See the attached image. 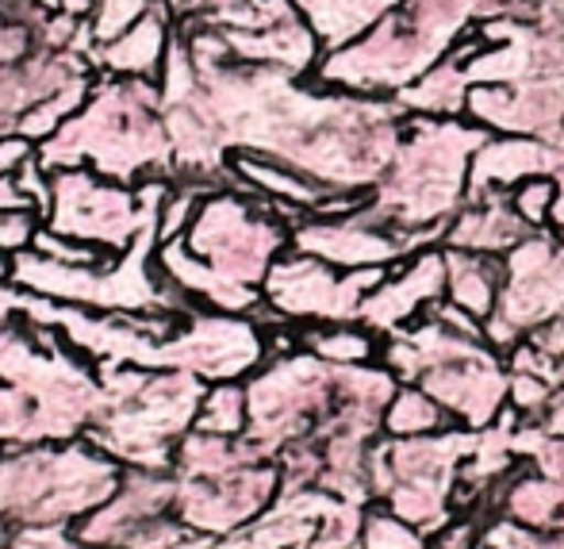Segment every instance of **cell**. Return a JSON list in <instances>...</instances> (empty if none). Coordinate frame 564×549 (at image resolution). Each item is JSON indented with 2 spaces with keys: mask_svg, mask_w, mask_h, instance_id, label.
<instances>
[{
  "mask_svg": "<svg viewBox=\"0 0 564 549\" xmlns=\"http://www.w3.org/2000/svg\"><path fill=\"white\" fill-rule=\"evenodd\" d=\"M300 346L319 357V362L349 369V365H377L384 338L357 320L354 323H315V327H307L300 334Z\"/></svg>",
  "mask_w": 564,
  "mask_h": 549,
  "instance_id": "obj_6",
  "label": "cell"
},
{
  "mask_svg": "<svg viewBox=\"0 0 564 549\" xmlns=\"http://www.w3.org/2000/svg\"><path fill=\"white\" fill-rule=\"evenodd\" d=\"M527 235H530V227L519 219V212L511 208V193H480V196H468L465 208L449 219L446 243L442 246L503 258V254H511Z\"/></svg>",
  "mask_w": 564,
  "mask_h": 549,
  "instance_id": "obj_2",
  "label": "cell"
},
{
  "mask_svg": "<svg viewBox=\"0 0 564 549\" xmlns=\"http://www.w3.org/2000/svg\"><path fill=\"white\" fill-rule=\"evenodd\" d=\"M165 4H170V12H177V15H193V12H204L208 0H165Z\"/></svg>",
  "mask_w": 564,
  "mask_h": 549,
  "instance_id": "obj_12",
  "label": "cell"
},
{
  "mask_svg": "<svg viewBox=\"0 0 564 549\" xmlns=\"http://www.w3.org/2000/svg\"><path fill=\"white\" fill-rule=\"evenodd\" d=\"M557 196H561V181L553 173H542V177H530L511 189V208L519 212V219L530 230H545L553 219V208H557Z\"/></svg>",
  "mask_w": 564,
  "mask_h": 549,
  "instance_id": "obj_8",
  "label": "cell"
},
{
  "mask_svg": "<svg viewBox=\"0 0 564 549\" xmlns=\"http://www.w3.org/2000/svg\"><path fill=\"white\" fill-rule=\"evenodd\" d=\"M361 549H426V535L411 523H403L400 515L369 512L361 523Z\"/></svg>",
  "mask_w": 564,
  "mask_h": 549,
  "instance_id": "obj_9",
  "label": "cell"
},
{
  "mask_svg": "<svg viewBox=\"0 0 564 549\" xmlns=\"http://www.w3.org/2000/svg\"><path fill=\"white\" fill-rule=\"evenodd\" d=\"M503 258L491 254H468L446 246V300L473 312L476 320H491L503 297Z\"/></svg>",
  "mask_w": 564,
  "mask_h": 549,
  "instance_id": "obj_3",
  "label": "cell"
},
{
  "mask_svg": "<svg viewBox=\"0 0 564 549\" xmlns=\"http://www.w3.org/2000/svg\"><path fill=\"white\" fill-rule=\"evenodd\" d=\"M4 269H8V266H4V258H0V277H4Z\"/></svg>",
  "mask_w": 564,
  "mask_h": 549,
  "instance_id": "obj_13",
  "label": "cell"
},
{
  "mask_svg": "<svg viewBox=\"0 0 564 549\" xmlns=\"http://www.w3.org/2000/svg\"><path fill=\"white\" fill-rule=\"evenodd\" d=\"M246 403H250V396L242 392L238 385H219L208 392V400H204V419H200V431L208 434H238L246 423Z\"/></svg>",
  "mask_w": 564,
  "mask_h": 549,
  "instance_id": "obj_10",
  "label": "cell"
},
{
  "mask_svg": "<svg viewBox=\"0 0 564 549\" xmlns=\"http://www.w3.org/2000/svg\"><path fill=\"white\" fill-rule=\"evenodd\" d=\"M170 46H173V39H170V31H165V15L147 12L142 20H134L123 35H116L112 43L100 51V62L119 77H147V82H154L165 69Z\"/></svg>",
  "mask_w": 564,
  "mask_h": 549,
  "instance_id": "obj_4",
  "label": "cell"
},
{
  "mask_svg": "<svg viewBox=\"0 0 564 549\" xmlns=\"http://www.w3.org/2000/svg\"><path fill=\"white\" fill-rule=\"evenodd\" d=\"M31 238V219L20 212H0V250H20Z\"/></svg>",
  "mask_w": 564,
  "mask_h": 549,
  "instance_id": "obj_11",
  "label": "cell"
},
{
  "mask_svg": "<svg viewBox=\"0 0 564 549\" xmlns=\"http://www.w3.org/2000/svg\"><path fill=\"white\" fill-rule=\"evenodd\" d=\"M468 89H473V77H468V62L446 58L438 66H431L415 85L400 93V108L408 116H434V119H453V116H465L468 105Z\"/></svg>",
  "mask_w": 564,
  "mask_h": 549,
  "instance_id": "obj_5",
  "label": "cell"
},
{
  "mask_svg": "<svg viewBox=\"0 0 564 549\" xmlns=\"http://www.w3.org/2000/svg\"><path fill=\"white\" fill-rule=\"evenodd\" d=\"M561 170V150L534 134H496L484 139V147L473 154L468 170V196L480 193H511L514 185L530 177H542Z\"/></svg>",
  "mask_w": 564,
  "mask_h": 549,
  "instance_id": "obj_1",
  "label": "cell"
},
{
  "mask_svg": "<svg viewBox=\"0 0 564 549\" xmlns=\"http://www.w3.org/2000/svg\"><path fill=\"white\" fill-rule=\"evenodd\" d=\"M449 427H457L453 416L423 385H400L380 416V431L388 439H426V434H442Z\"/></svg>",
  "mask_w": 564,
  "mask_h": 549,
  "instance_id": "obj_7",
  "label": "cell"
}]
</instances>
